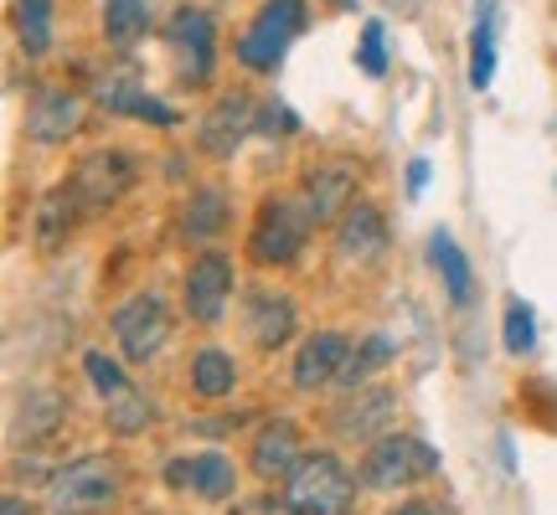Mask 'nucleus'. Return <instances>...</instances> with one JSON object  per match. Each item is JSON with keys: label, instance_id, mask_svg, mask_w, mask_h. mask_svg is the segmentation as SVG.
I'll use <instances>...</instances> for the list:
<instances>
[{"label": "nucleus", "instance_id": "obj_8", "mask_svg": "<svg viewBox=\"0 0 557 515\" xmlns=\"http://www.w3.org/2000/svg\"><path fill=\"white\" fill-rule=\"evenodd\" d=\"M233 294H238V268L222 248H207L201 258H191V268L181 278V310L197 325H218L227 315Z\"/></svg>", "mask_w": 557, "mask_h": 515}, {"label": "nucleus", "instance_id": "obj_10", "mask_svg": "<svg viewBox=\"0 0 557 515\" xmlns=\"http://www.w3.org/2000/svg\"><path fill=\"white\" fill-rule=\"evenodd\" d=\"M393 423H398V392L393 387H372V381L346 392L336 402V413H331V428L346 443H377V438L393 434Z\"/></svg>", "mask_w": 557, "mask_h": 515}, {"label": "nucleus", "instance_id": "obj_22", "mask_svg": "<svg viewBox=\"0 0 557 515\" xmlns=\"http://www.w3.org/2000/svg\"><path fill=\"white\" fill-rule=\"evenodd\" d=\"M186 377H191V392L201 402H222V397H233V387H238V361L227 356L222 346H201L197 356H191V366H186Z\"/></svg>", "mask_w": 557, "mask_h": 515}, {"label": "nucleus", "instance_id": "obj_23", "mask_svg": "<svg viewBox=\"0 0 557 515\" xmlns=\"http://www.w3.org/2000/svg\"><path fill=\"white\" fill-rule=\"evenodd\" d=\"M496 78V0H475V32H470V88L485 93Z\"/></svg>", "mask_w": 557, "mask_h": 515}, {"label": "nucleus", "instance_id": "obj_35", "mask_svg": "<svg viewBox=\"0 0 557 515\" xmlns=\"http://www.w3.org/2000/svg\"><path fill=\"white\" fill-rule=\"evenodd\" d=\"M341 5H351V0H341Z\"/></svg>", "mask_w": 557, "mask_h": 515}, {"label": "nucleus", "instance_id": "obj_15", "mask_svg": "<svg viewBox=\"0 0 557 515\" xmlns=\"http://www.w3.org/2000/svg\"><path fill=\"white\" fill-rule=\"evenodd\" d=\"M83 124V99L73 88H37L26 103V139L32 145H67Z\"/></svg>", "mask_w": 557, "mask_h": 515}, {"label": "nucleus", "instance_id": "obj_25", "mask_svg": "<svg viewBox=\"0 0 557 515\" xmlns=\"http://www.w3.org/2000/svg\"><path fill=\"white\" fill-rule=\"evenodd\" d=\"M16 37L26 58L52 52V0H16Z\"/></svg>", "mask_w": 557, "mask_h": 515}, {"label": "nucleus", "instance_id": "obj_9", "mask_svg": "<svg viewBox=\"0 0 557 515\" xmlns=\"http://www.w3.org/2000/svg\"><path fill=\"white\" fill-rule=\"evenodd\" d=\"M165 47L176 52L181 83L201 88V83L212 78V67H218V21H212V11L176 5L171 21H165Z\"/></svg>", "mask_w": 557, "mask_h": 515}, {"label": "nucleus", "instance_id": "obj_7", "mask_svg": "<svg viewBox=\"0 0 557 515\" xmlns=\"http://www.w3.org/2000/svg\"><path fill=\"white\" fill-rule=\"evenodd\" d=\"M109 330H114L120 356L129 361V366H145V361H156L160 351H165V340H171V304H165V294H156V289H139V294H129L124 304H114Z\"/></svg>", "mask_w": 557, "mask_h": 515}, {"label": "nucleus", "instance_id": "obj_19", "mask_svg": "<svg viewBox=\"0 0 557 515\" xmlns=\"http://www.w3.org/2000/svg\"><path fill=\"white\" fill-rule=\"evenodd\" d=\"M227 222H233V201H227V191H218V186H197L191 197H186V206H181L176 217V238L181 242H212L227 233Z\"/></svg>", "mask_w": 557, "mask_h": 515}, {"label": "nucleus", "instance_id": "obj_21", "mask_svg": "<svg viewBox=\"0 0 557 515\" xmlns=\"http://www.w3.org/2000/svg\"><path fill=\"white\" fill-rule=\"evenodd\" d=\"M78 201H73V191L67 186H58V191H47V197L37 201V217H32V238H37L41 253H58L62 242L73 238V222H78Z\"/></svg>", "mask_w": 557, "mask_h": 515}, {"label": "nucleus", "instance_id": "obj_18", "mask_svg": "<svg viewBox=\"0 0 557 515\" xmlns=\"http://www.w3.org/2000/svg\"><path fill=\"white\" fill-rule=\"evenodd\" d=\"M387 253V217L372 201H351L346 217L336 222V258L346 263H377Z\"/></svg>", "mask_w": 557, "mask_h": 515}, {"label": "nucleus", "instance_id": "obj_30", "mask_svg": "<svg viewBox=\"0 0 557 515\" xmlns=\"http://www.w3.org/2000/svg\"><path fill=\"white\" fill-rule=\"evenodd\" d=\"M532 346H537V315H532V304L511 299V304H506V351H511V356H527Z\"/></svg>", "mask_w": 557, "mask_h": 515}, {"label": "nucleus", "instance_id": "obj_4", "mask_svg": "<svg viewBox=\"0 0 557 515\" xmlns=\"http://www.w3.org/2000/svg\"><path fill=\"white\" fill-rule=\"evenodd\" d=\"M305 21H310V0H263L259 16L248 21L238 41H233V58L248 73H278V62L305 32Z\"/></svg>", "mask_w": 557, "mask_h": 515}, {"label": "nucleus", "instance_id": "obj_34", "mask_svg": "<svg viewBox=\"0 0 557 515\" xmlns=\"http://www.w3.org/2000/svg\"><path fill=\"white\" fill-rule=\"evenodd\" d=\"M0 515H37V511H32V505H26V500H21V495H5V505H0Z\"/></svg>", "mask_w": 557, "mask_h": 515}, {"label": "nucleus", "instance_id": "obj_31", "mask_svg": "<svg viewBox=\"0 0 557 515\" xmlns=\"http://www.w3.org/2000/svg\"><path fill=\"white\" fill-rule=\"evenodd\" d=\"M357 67L367 78H382V73H387V32H382V21H367V26H361Z\"/></svg>", "mask_w": 557, "mask_h": 515}, {"label": "nucleus", "instance_id": "obj_6", "mask_svg": "<svg viewBox=\"0 0 557 515\" xmlns=\"http://www.w3.org/2000/svg\"><path fill=\"white\" fill-rule=\"evenodd\" d=\"M139 180V160L129 150H88L67 176V191L78 201L83 217H99L109 206H120Z\"/></svg>", "mask_w": 557, "mask_h": 515}, {"label": "nucleus", "instance_id": "obj_3", "mask_svg": "<svg viewBox=\"0 0 557 515\" xmlns=\"http://www.w3.org/2000/svg\"><path fill=\"white\" fill-rule=\"evenodd\" d=\"M284 505L295 515H351L357 511V479L336 454L315 449L284 479Z\"/></svg>", "mask_w": 557, "mask_h": 515}, {"label": "nucleus", "instance_id": "obj_27", "mask_svg": "<svg viewBox=\"0 0 557 515\" xmlns=\"http://www.w3.org/2000/svg\"><path fill=\"white\" fill-rule=\"evenodd\" d=\"M156 423V402L139 392V387H129L124 397H109V428L120 438H135V434H145Z\"/></svg>", "mask_w": 557, "mask_h": 515}, {"label": "nucleus", "instance_id": "obj_17", "mask_svg": "<svg viewBox=\"0 0 557 515\" xmlns=\"http://www.w3.org/2000/svg\"><path fill=\"white\" fill-rule=\"evenodd\" d=\"M305 459V443H299L295 417H269L259 434H253V449H248V464L259 479H289Z\"/></svg>", "mask_w": 557, "mask_h": 515}, {"label": "nucleus", "instance_id": "obj_29", "mask_svg": "<svg viewBox=\"0 0 557 515\" xmlns=\"http://www.w3.org/2000/svg\"><path fill=\"white\" fill-rule=\"evenodd\" d=\"M58 417H62V397L58 392H32L26 402H21L16 434H26V438L52 434V428H58Z\"/></svg>", "mask_w": 557, "mask_h": 515}, {"label": "nucleus", "instance_id": "obj_11", "mask_svg": "<svg viewBox=\"0 0 557 515\" xmlns=\"http://www.w3.org/2000/svg\"><path fill=\"white\" fill-rule=\"evenodd\" d=\"M248 135H259V103L248 93H222L197 124V150L207 160H233Z\"/></svg>", "mask_w": 557, "mask_h": 515}, {"label": "nucleus", "instance_id": "obj_5", "mask_svg": "<svg viewBox=\"0 0 557 515\" xmlns=\"http://www.w3.org/2000/svg\"><path fill=\"white\" fill-rule=\"evenodd\" d=\"M438 449L434 443H423L413 434H387L377 443H367V454H361V485L367 490H408L418 479L438 475Z\"/></svg>", "mask_w": 557, "mask_h": 515}, {"label": "nucleus", "instance_id": "obj_20", "mask_svg": "<svg viewBox=\"0 0 557 515\" xmlns=\"http://www.w3.org/2000/svg\"><path fill=\"white\" fill-rule=\"evenodd\" d=\"M429 258H434L438 278H444L449 304H455V310H470V304H475V268H470L465 248L455 242V233H444V227H438L434 238H429Z\"/></svg>", "mask_w": 557, "mask_h": 515}, {"label": "nucleus", "instance_id": "obj_1", "mask_svg": "<svg viewBox=\"0 0 557 515\" xmlns=\"http://www.w3.org/2000/svg\"><path fill=\"white\" fill-rule=\"evenodd\" d=\"M124 500V464L114 454H83L47 479L52 515H103Z\"/></svg>", "mask_w": 557, "mask_h": 515}, {"label": "nucleus", "instance_id": "obj_13", "mask_svg": "<svg viewBox=\"0 0 557 515\" xmlns=\"http://www.w3.org/2000/svg\"><path fill=\"white\" fill-rule=\"evenodd\" d=\"M351 197H357V165H346V160H315V165H305L299 201L310 206L315 222H341Z\"/></svg>", "mask_w": 557, "mask_h": 515}, {"label": "nucleus", "instance_id": "obj_33", "mask_svg": "<svg viewBox=\"0 0 557 515\" xmlns=\"http://www.w3.org/2000/svg\"><path fill=\"white\" fill-rule=\"evenodd\" d=\"M393 515H444V511H438V500H408V505H398Z\"/></svg>", "mask_w": 557, "mask_h": 515}, {"label": "nucleus", "instance_id": "obj_28", "mask_svg": "<svg viewBox=\"0 0 557 515\" xmlns=\"http://www.w3.org/2000/svg\"><path fill=\"white\" fill-rule=\"evenodd\" d=\"M83 377L94 381V392L99 397H124L135 381H129V372H124V361H114L109 351H88L83 356Z\"/></svg>", "mask_w": 557, "mask_h": 515}, {"label": "nucleus", "instance_id": "obj_14", "mask_svg": "<svg viewBox=\"0 0 557 515\" xmlns=\"http://www.w3.org/2000/svg\"><path fill=\"white\" fill-rule=\"evenodd\" d=\"M243 330L259 351H284L299 330V310L284 289H253L243 299Z\"/></svg>", "mask_w": 557, "mask_h": 515}, {"label": "nucleus", "instance_id": "obj_16", "mask_svg": "<svg viewBox=\"0 0 557 515\" xmlns=\"http://www.w3.org/2000/svg\"><path fill=\"white\" fill-rule=\"evenodd\" d=\"M357 351V340L341 336V330H315V336L299 346L295 356V387L299 392H320V387H336L346 361Z\"/></svg>", "mask_w": 557, "mask_h": 515}, {"label": "nucleus", "instance_id": "obj_24", "mask_svg": "<svg viewBox=\"0 0 557 515\" xmlns=\"http://www.w3.org/2000/svg\"><path fill=\"white\" fill-rule=\"evenodd\" d=\"M150 32V0H103V37L109 47L129 52Z\"/></svg>", "mask_w": 557, "mask_h": 515}, {"label": "nucleus", "instance_id": "obj_32", "mask_svg": "<svg viewBox=\"0 0 557 515\" xmlns=\"http://www.w3.org/2000/svg\"><path fill=\"white\" fill-rule=\"evenodd\" d=\"M423 186H429V160H413V165H408V191H423Z\"/></svg>", "mask_w": 557, "mask_h": 515}, {"label": "nucleus", "instance_id": "obj_2", "mask_svg": "<svg viewBox=\"0 0 557 515\" xmlns=\"http://www.w3.org/2000/svg\"><path fill=\"white\" fill-rule=\"evenodd\" d=\"M310 227H315V217H310V206L299 197H263L259 217L248 227V258L259 268H289L305 253Z\"/></svg>", "mask_w": 557, "mask_h": 515}, {"label": "nucleus", "instance_id": "obj_26", "mask_svg": "<svg viewBox=\"0 0 557 515\" xmlns=\"http://www.w3.org/2000/svg\"><path fill=\"white\" fill-rule=\"evenodd\" d=\"M393 351H398V346H393V336H367L357 351H351V361H346V372H341L336 387H341V392H357V387H367V381H372V372L393 361Z\"/></svg>", "mask_w": 557, "mask_h": 515}, {"label": "nucleus", "instance_id": "obj_12", "mask_svg": "<svg viewBox=\"0 0 557 515\" xmlns=\"http://www.w3.org/2000/svg\"><path fill=\"white\" fill-rule=\"evenodd\" d=\"M165 485L181 490V495H197V500H233L238 495V464L222 454V449H207V454H181L165 459Z\"/></svg>", "mask_w": 557, "mask_h": 515}]
</instances>
